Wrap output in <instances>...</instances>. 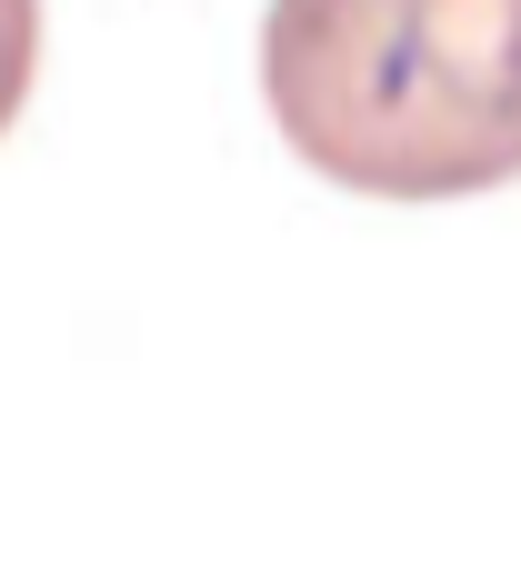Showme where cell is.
<instances>
[{"label":"cell","instance_id":"obj_1","mask_svg":"<svg viewBox=\"0 0 521 561\" xmlns=\"http://www.w3.org/2000/svg\"><path fill=\"white\" fill-rule=\"evenodd\" d=\"M261 101L361 201L521 181V0H271Z\"/></svg>","mask_w":521,"mask_h":561},{"label":"cell","instance_id":"obj_2","mask_svg":"<svg viewBox=\"0 0 521 561\" xmlns=\"http://www.w3.org/2000/svg\"><path fill=\"white\" fill-rule=\"evenodd\" d=\"M31 70H41V0H0V130L21 121Z\"/></svg>","mask_w":521,"mask_h":561}]
</instances>
